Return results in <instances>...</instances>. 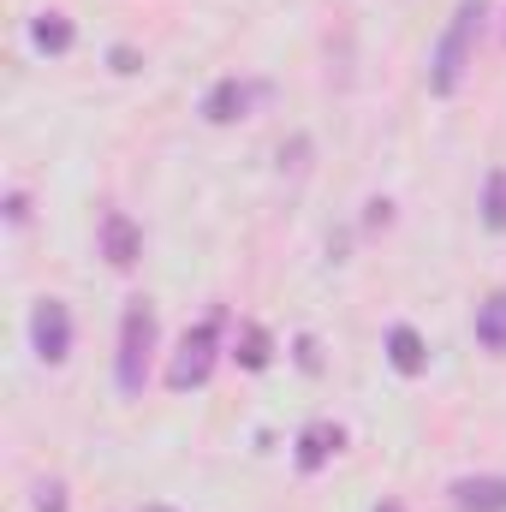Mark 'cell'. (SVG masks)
<instances>
[{
  "label": "cell",
  "instance_id": "obj_12",
  "mask_svg": "<svg viewBox=\"0 0 506 512\" xmlns=\"http://www.w3.org/2000/svg\"><path fill=\"white\" fill-rule=\"evenodd\" d=\"M239 364H245V370H268V328H245V334H239Z\"/></svg>",
  "mask_w": 506,
  "mask_h": 512
},
{
  "label": "cell",
  "instance_id": "obj_7",
  "mask_svg": "<svg viewBox=\"0 0 506 512\" xmlns=\"http://www.w3.org/2000/svg\"><path fill=\"white\" fill-rule=\"evenodd\" d=\"M137 251H143V239H137L131 215L108 209V215H102V256H108L114 268H131V262H137Z\"/></svg>",
  "mask_w": 506,
  "mask_h": 512
},
{
  "label": "cell",
  "instance_id": "obj_11",
  "mask_svg": "<svg viewBox=\"0 0 506 512\" xmlns=\"http://www.w3.org/2000/svg\"><path fill=\"white\" fill-rule=\"evenodd\" d=\"M30 42H36L42 54H66V48H72V18H66V12H42V18L30 24Z\"/></svg>",
  "mask_w": 506,
  "mask_h": 512
},
{
  "label": "cell",
  "instance_id": "obj_16",
  "mask_svg": "<svg viewBox=\"0 0 506 512\" xmlns=\"http://www.w3.org/2000/svg\"><path fill=\"white\" fill-rule=\"evenodd\" d=\"M376 512H405V507H399V501H381V507Z\"/></svg>",
  "mask_w": 506,
  "mask_h": 512
},
{
  "label": "cell",
  "instance_id": "obj_4",
  "mask_svg": "<svg viewBox=\"0 0 506 512\" xmlns=\"http://www.w3.org/2000/svg\"><path fill=\"white\" fill-rule=\"evenodd\" d=\"M30 346H36L42 364H66V352H72V316H66L60 298H42L30 310Z\"/></svg>",
  "mask_w": 506,
  "mask_h": 512
},
{
  "label": "cell",
  "instance_id": "obj_15",
  "mask_svg": "<svg viewBox=\"0 0 506 512\" xmlns=\"http://www.w3.org/2000/svg\"><path fill=\"white\" fill-rule=\"evenodd\" d=\"M114 72H137V54L131 48H114Z\"/></svg>",
  "mask_w": 506,
  "mask_h": 512
},
{
  "label": "cell",
  "instance_id": "obj_8",
  "mask_svg": "<svg viewBox=\"0 0 506 512\" xmlns=\"http://www.w3.org/2000/svg\"><path fill=\"white\" fill-rule=\"evenodd\" d=\"M387 358H393L399 376H423V370H429V346H423V334H417L411 322L387 328Z\"/></svg>",
  "mask_w": 506,
  "mask_h": 512
},
{
  "label": "cell",
  "instance_id": "obj_17",
  "mask_svg": "<svg viewBox=\"0 0 506 512\" xmlns=\"http://www.w3.org/2000/svg\"><path fill=\"white\" fill-rule=\"evenodd\" d=\"M143 512H173V507H143Z\"/></svg>",
  "mask_w": 506,
  "mask_h": 512
},
{
  "label": "cell",
  "instance_id": "obj_2",
  "mask_svg": "<svg viewBox=\"0 0 506 512\" xmlns=\"http://www.w3.org/2000/svg\"><path fill=\"white\" fill-rule=\"evenodd\" d=\"M149 352H155V310H149V298H131L126 322H120V387L126 393H143Z\"/></svg>",
  "mask_w": 506,
  "mask_h": 512
},
{
  "label": "cell",
  "instance_id": "obj_6",
  "mask_svg": "<svg viewBox=\"0 0 506 512\" xmlns=\"http://www.w3.org/2000/svg\"><path fill=\"white\" fill-rule=\"evenodd\" d=\"M251 102H256L251 84H239V78H221V84L203 96V114H209L215 126H233V120H245V114H251Z\"/></svg>",
  "mask_w": 506,
  "mask_h": 512
},
{
  "label": "cell",
  "instance_id": "obj_14",
  "mask_svg": "<svg viewBox=\"0 0 506 512\" xmlns=\"http://www.w3.org/2000/svg\"><path fill=\"white\" fill-rule=\"evenodd\" d=\"M36 512H66V489L60 483H36Z\"/></svg>",
  "mask_w": 506,
  "mask_h": 512
},
{
  "label": "cell",
  "instance_id": "obj_5",
  "mask_svg": "<svg viewBox=\"0 0 506 512\" xmlns=\"http://www.w3.org/2000/svg\"><path fill=\"white\" fill-rule=\"evenodd\" d=\"M447 501L453 512H506V477H459Z\"/></svg>",
  "mask_w": 506,
  "mask_h": 512
},
{
  "label": "cell",
  "instance_id": "obj_1",
  "mask_svg": "<svg viewBox=\"0 0 506 512\" xmlns=\"http://www.w3.org/2000/svg\"><path fill=\"white\" fill-rule=\"evenodd\" d=\"M477 24H483V0H459V12H453L447 36H441V48H435V72H429L435 96H453V90H459V78H465V66H471Z\"/></svg>",
  "mask_w": 506,
  "mask_h": 512
},
{
  "label": "cell",
  "instance_id": "obj_10",
  "mask_svg": "<svg viewBox=\"0 0 506 512\" xmlns=\"http://www.w3.org/2000/svg\"><path fill=\"white\" fill-rule=\"evenodd\" d=\"M477 346L483 352H506V292L477 304Z\"/></svg>",
  "mask_w": 506,
  "mask_h": 512
},
{
  "label": "cell",
  "instance_id": "obj_9",
  "mask_svg": "<svg viewBox=\"0 0 506 512\" xmlns=\"http://www.w3.org/2000/svg\"><path fill=\"white\" fill-rule=\"evenodd\" d=\"M340 441H346V435H340L334 423H310V429L298 435V465H304V471H322V465L340 453Z\"/></svg>",
  "mask_w": 506,
  "mask_h": 512
},
{
  "label": "cell",
  "instance_id": "obj_13",
  "mask_svg": "<svg viewBox=\"0 0 506 512\" xmlns=\"http://www.w3.org/2000/svg\"><path fill=\"white\" fill-rule=\"evenodd\" d=\"M483 221L501 233L506 227V173H489V197H483Z\"/></svg>",
  "mask_w": 506,
  "mask_h": 512
},
{
  "label": "cell",
  "instance_id": "obj_3",
  "mask_svg": "<svg viewBox=\"0 0 506 512\" xmlns=\"http://www.w3.org/2000/svg\"><path fill=\"white\" fill-rule=\"evenodd\" d=\"M215 346H221V328L215 322H197L185 340H179V358H173V370H167V387H203L209 382V370H215Z\"/></svg>",
  "mask_w": 506,
  "mask_h": 512
}]
</instances>
